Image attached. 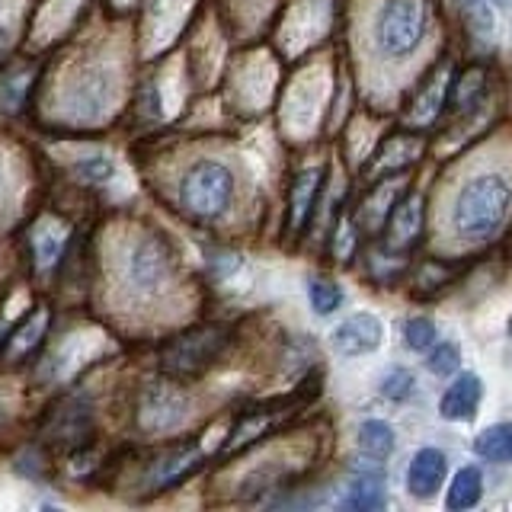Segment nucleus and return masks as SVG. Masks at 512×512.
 Instances as JSON below:
<instances>
[{"instance_id": "1", "label": "nucleus", "mask_w": 512, "mask_h": 512, "mask_svg": "<svg viewBox=\"0 0 512 512\" xmlns=\"http://www.w3.org/2000/svg\"><path fill=\"white\" fill-rule=\"evenodd\" d=\"M512 212V186L500 173H484L458 192L452 228L464 240H490Z\"/></svg>"}, {"instance_id": "2", "label": "nucleus", "mask_w": 512, "mask_h": 512, "mask_svg": "<svg viewBox=\"0 0 512 512\" xmlns=\"http://www.w3.org/2000/svg\"><path fill=\"white\" fill-rule=\"evenodd\" d=\"M429 29L426 0H388L378 13L375 42L388 58H404L420 48Z\"/></svg>"}, {"instance_id": "3", "label": "nucleus", "mask_w": 512, "mask_h": 512, "mask_svg": "<svg viewBox=\"0 0 512 512\" xmlns=\"http://www.w3.org/2000/svg\"><path fill=\"white\" fill-rule=\"evenodd\" d=\"M234 199V173L218 160H199L180 180V202L199 218H218Z\"/></svg>"}, {"instance_id": "4", "label": "nucleus", "mask_w": 512, "mask_h": 512, "mask_svg": "<svg viewBox=\"0 0 512 512\" xmlns=\"http://www.w3.org/2000/svg\"><path fill=\"white\" fill-rule=\"evenodd\" d=\"M173 276V256L170 247L157 234H144L132 256H128V282H132L141 295H157Z\"/></svg>"}, {"instance_id": "5", "label": "nucleus", "mask_w": 512, "mask_h": 512, "mask_svg": "<svg viewBox=\"0 0 512 512\" xmlns=\"http://www.w3.org/2000/svg\"><path fill=\"white\" fill-rule=\"evenodd\" d=\"M221 346H224V330H218V327L186 333L183 340H176L167 349L164 365L173 375H199L202 368H208L218 359Z\"/></svg>"}, {"instance_id": "6", "label": "nucleus", "mask_w": 512, "mask_h": 512, "mask_svg": "<svg viewBox=\"0 0 512 512\" xmlns=\"http://www.w3.org/2000/svg\"><path fill=\"white\" fill-rule=\"evenodd\" d=\"M423 221H426V208H423V196L420 192H404L388 221H384V247H388L391 256H400L416 247V240L423 237Z\"/></svg>"}, {"instance_id": "7", "label": "nucleus", "mask_w": 512, "mask_h": 512, "mask_svg": "<svg viewBox=\"0 0 512 512\" xmlns=\"http://www.w3.org/2000/svg\"><path fill=\"white\" fill-rule=\"evenodd\" d=\"M448 87H452V71H432L407 106V122L413 128H429L448 106Z\"/></svg>"}, {"instance_id": "8", "label": "nucleus", "mask_w": 512, "mask_h": 512, "mask_svg": "<svg viewBox=\"0 0 512 512\" xmlns=\"http://www.w3.org/2000/svg\"><path fill=\"white\" fill-rule=\"evenodd\" d=\"M384 327L375 314H352L333 330V349L340 356H368L381 346Z\"/></svg>"}, {"instance_id": "9", "label": "nucleus", "mask_w": 512, "mask_h": 512, "mask_svg": "<svg viewBox=\"0 0 512 512\" xmlns=\"http://www.w3.org/2000/svg\"><path fill=\"white\" fill-rule=\"evenodd\" d=\"M183 416H186V397L176 388H170V384L151 388L141 404V426H148L151 432H167L173 426H180Z\"/></svg>"}, {"instance_id": "10", "label": "nucleus", "mask_w": 512, "mask_h": 512, "mask_svg": "<svg viewBox=\"0 0 512 512\" xmlns=\"http://www.w3.org/2000/svg\"><path fill=\"white\" fill-rule=\"evenodd\" d=\"M480 103H487V68L484 64H468L458 74H452V87H448V106L461 116H474Z\"/></svg>"}, {"instance_id": "11", "label": "nucleus", "mask_w": 512, "mask_h": 512, "mask_svg": "<svg viewBox=\"0 0 512 512\" xmlns=\"http://www.w3.org/2000/svg\"><path fill=\"white\" fill-rule=\"evenodd\" d=\"M445 468L448 461L439 448H420L410 461V471H407V490L420 500H429L432 493L442 487L445 480Z\"/></svg>"}, {"instance_id": "12", "label": "nucleus", "mask_w": 512, "mask_h": 512, "mask_svg": "<svg viewBox=\"0 0 512 512\" xmlns=\"http://www.w3.org/2000/svg\"><path fill=\"white\" fill-rule=\"evenodd\" d=\"M461 276H464V263L442 260V256H429V260H423L420 266H416L410 285H413V295L432 298V295L445 292V288H452Z\"/></svg>"}, {"instance_id": "13", "label": "nucleus", "mask_w": 512, "mask_h": 512, "mask_svg": "<svg viewBox=\"0 0 512 512\" xmlns=\"http://www.w3.org/2000/svg\"><path fill=\"white\" fill-rule=\"evenodd\" d=\"M426 148V141L423 135H416V132H400L394 138H388L381 144V151L375 157V176H391V173H400V170H407L413 160H420Z\"/></svg>"}, {"instance_id": "14", "label": "nucleus", "mask_w": 512, "mask_h": 512, "mask_svg": "<svg viewBox=\"0 0 512 512\" xmlns=\"http://www.w3.org/2000/svg\"><path fill=\"white\" fill-rule=\"evenodd\" d=\"M480 394H484V388H480V378L477 375H461V378H455L452 388L445 391L439 410H442L445 420H471V416L477 413Z\"/></svg>"}, {"instance_id": "15", "label": "nucleus", "mask_w": 512, "mask_h": 512, "mask_svg": "<svg viewBox=\"0 0 512 512\" xmlns=\"http://www.w3.org/2000/svg\"><path fill=\"white\" fill-rule=\"evenodd\" d=\"M317 189H320V170H304L298 173V180L292 186V208H288V224L292 231H304L311 212H314V199H317Z\"/></svg>"}, {"instance_id": "16", "label": "nucleus", "mask_w": 512, "mask_h": 512, "mask_svg": "<svg viewBox=\"0 0 512 512\" xmlns=\"http://www.w3.org/2000/svg\"><path fill=\"white\" fill-rule=\"evenodd\" d=\"M343 506L359 509V512H372L384 506V480L381 474H359L346 490Z\"/></svg>"}, {"instance_id": "17", "label": "nucleus", "mask_w": 512, "mask_h": 512, "mask_svg": "<svg viewBox=\"0 0 512 512\" xmlns=\"http://www.w3.org/2000/svg\"><path fill=\"white\" fill-rule=\"evenodd\" d=\"M474 452L484 461H493V464L512 461V426L509 423H496V426L484 429L474 439Z\"/></svg>"}, {"instance_id": "18", "label": "nucleus", "mask_w": 512, "mask_h": 512, "mask_svg": "<svg viewBox=\"0 0 512 512\" xmlns=\"http://www.w3.org/2000/svg\"><path fill=\"white\" fill-rule=\"evenodd\" d=\"M359 448L372 461L388 458L394 452V429L384 420H365L359 426Z\"/></svg>"}, {"instance_id": "19", "label": "nucleus", "mask_w": 512, "mask_h": 512, "mask_svg": "<svg viewBox=\"0 0 512 512\" xmlns=\"http://www.w3.org/2000/svg\"><path fill=\"white\" fill-rule=\"evenodd\" d=\"M45 327H48V314H45V311H36L20 330H16V333L10 336V343H7V349H4V356H7V359H23V356H29V352L42 343Z\"/></svg>"}, {"instance_id": "20", "label": "nucleus", "mask_w": 512, "mask_h": 512, "mask_svg": "<svg viewBox=\"0 0 512 512\" xmlns=\"http://www.w3.org/2000/svg\"><path fill=\"white\" fill-rule=\"evenodd\" d=\"M480 493H484V480H480V471L477 468H461L452 480V487H448V509H471L477 506Z\"/></svg>"}, {"instance_id": "21", "label": "nucleus", "mask_w": 512, "mask_h": 512, "mask_svg": "<svg viewBox=\"0 0 512 512\" xmlns=\"http://www.w3.org/2000/svg\"><path fill=\"white\" fill-rule=\"evenodd\" d=\"M199 461L202 458H199L196 448H186V452H180V455L164 458L154 471V487H170V484H176V480H183L192 468H199Z\"/></svg>"}, {"instance_id": "22", "label": "nucleus", "mask_w": 512, "mask_h": 512, "mask_svg": "<svg viewBox=\"0 0 512 512\" xmlns=\"http://www.w3.org/2000/svg\"><path fill=\"white\" fill-rule=\"evenodd\" d=\"M308 295H311V308L317 314H333L343 304V288L330 279H314L308 285Z\"/></svg>"}, {"instance_id": "23", "label": "nucleus", "mask_w": 512, "mask_h": 512, "mask_svg": "<svg viewBox=\"0 0 512 512\" xmlns=\"http://www.w3.org/2000/svg\"><path fill=\"white\" fill-rule=\"evenodd\" d=\"M436 336H439L436 333V324H432L429 317H410L407 327H404V340L416 352H426V349L436 346Z\"/></svg>"}, {"instance_id": "24", "label": "nucleus", "mask_w": 512, "mask_h": 512, "mask_svg": "<svg viewBox=\"0 0 512 512\" xmlns=\"http://www.w3.org/2000/svg\"><path fill=\"white\" fill-rule=\"evenodd\" d=\"M426 365H429V372H432V375H452L455 368L461 365V352H458L455 343H439L436 349L429 352Z\"/></svg>"}, {"instance_id": "25", "label": "nucleus", "mask_w": 512, "mask_h": 512, "mask_svg": "<svg viewBox=\"0 0 512 512\" xmlns=\"http://www.w3.org/2000/svg\"><path fill=\"white\" fill-rule=\"evenodd\" d=\"M381 394L391 397V400H404L413 394V375L404 372V368H394V372L381 381Z\"/></svg>"}, {"instance_id": "26", "label": "nucleus", "mask_w": 512, "mask_h": 512, "mask_svg": "<svg viewBox=\"0 0 512 512\" xmlns=\"http://www.w3.org/2000/svg\"><path fill=\"white\" fill-rule=\"evenodd\" d=\"M77 173L80 176H90V180H106V176L112 173V164L109 160H84V164H77Z\"/></svg>"}, {"instance_id": "27", "label": "nucleus", "mask_w": 512, "mask_h": 512, "mask_svg": "<svg viewBox=\"0 0 512 512\" xmlns=\"http://www.w3.org/2000/svg\"><path fill=\"white\" fill-rule=\"evenodd\" d=\"M7 336H10V333H7V324H4V320H0V343H4Z\"/></svg>"}, {"instance_id": "28", "label": "nucleus", "mask_w": 512, "mask_h": 512, "mask_svg": "<svg viewBox=\"0 0 512 512\" xmlns=\"http://www.w3.org/2000/svg\"><path fill=\"white\" fill-rule=\"evenodd\" d=\"M0 189H4V170H0Z\"/></svg>"}, {"instance_id": "29", "label": "nucleus", "mask_w": 512, "mask_h": 512, "mask_svg": "<svg viewBox=\"0 0 512 512\" xmlns=\"http://www.w3.org/2000/svg\"><path fill=\"white\" fill-rule=\"evenodd\" d=\"M509 333H512V324H509Z\"/></svg>"}]
</instances>
